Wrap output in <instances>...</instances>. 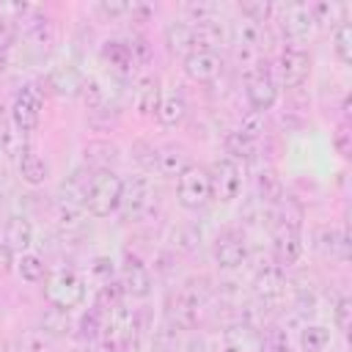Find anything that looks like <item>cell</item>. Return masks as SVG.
<instances>
[{"label": "cell", "mask_w": 352, "mask_h": 352, "mask_svg": "<svg viewBox=\"0 0 352 352\" xmlns=\"http://www.w3.org/2000/svg\"><path fill=\"white\" fill-rule=\"evenodd\" d=\"M209 289L204 278H187L168 300V324L176 330H195L204 319Z\"/></svg>", "instance_id": "1"}, {"label": "cell", "mask_w": 352, "mask_h": 352, "mask_svg": "<svg viewBox=\"0 0 352 352\" xmlns=\"http://www.w3.org/2000/svg\"><path fill=\"white\" fill-rule=\"evenodd\" d=\"M121 195H124V179L113 168L91 170L88 184H85V198H82L85 214L96 220L116 214L121 209Z\"/></svg>", "instance_id": "2"}, {"label": "cell", "mask_w": 352, "mask_h": 352, "mask_svg": "<svg viewBox=\"0 0 352 352\" xmlns=\"http://www.w3.org/2000/svg\"><path fill=\"white\" fill-rule=\"evenodd\" d=\"M44 292H47V302L50 305H58V308H66V311L80 308L85 302V297H88L85 278L74 267L50 270L47 278H44Z\"/></svg>", "instance_id": "3"}, {"label": "cell", "mask_w": 352, "mask_h": 352, "mask_svg": "<svg viewBox=\"0 0 352 352\" xmlns=\"http://www.w3.org/2000/svg\"><path fill=\"white\" fill-rule=\"evenodd\" d=\"M245 99L250 104V110L256 113H270L278 99H280V85H278V77L275 72L270 69L267 60H256L248 72H245Z\"/></svg>", "instance_id": "4"}, {"label": "cell", "mask_w": 352, "mask_h": 352, "mask_svg": "<svg viewBox=\"0 0 352 352\" xmlns=\"http://www.w3.org/2000/svg\"><path fill=\"white\" fill-rule=\"evenodd\" d=\"M176 201L179 206L198 212L212 201V179H209V168L190 162L179 176H176Z\"/></svg>", "instance_id": "5"}, {"label": "cell", "mask_w": 352, "mask_h": 352, "mask_svg": "<svg viewBox=\"0 0 352 352\" xmlns=\"http://www.w3.org/2000/svg\"><path fill=\"white\" fill-rule=\"evenodd\" d=\"M41 107H44V91H41L36 82L22 85V88L14 94L8 116H11V126L16 129V135L25 138V135L36 132V126H38V121H41Z\"/></svg>", "instance_id": "6"}, {"label": "cell", "mask_w": 352, "mask_h": 352, "mask_svg": "<svg viewBox=\"0 0 352 352\" xmlns=\"http://www.w3.org/2000/svg\"><path fill=\"white\" fill-rule=\"evenodd\" d=\"M275 77H278V85L286 88V91H297L300 85H305V80L311 77V55H308V50L300 47V44L283 47L280 55H278Z\"/></svg>", "instance_id": "7"}, {"label": "cell", "mask_w": 352, "mask_h": 352, "mask_svg": "<svg viewBox=\"0 0 352 352\" xmlns=\"http://www.w3.org/2000/svg\"><path fill=\"white\" fill-rule=\"evenodd\" d=\"M118 283L124 289V297H132V300H146L154 292V275H151L148 264L132 250H124L121 270H118Z\"/></svg>", "instance_id": "8"}, {"label": "cell", "mask_w": 352, "mask_h": 352, "mask_svg": "<svg viewBox=\"0 0 352 352\" xmlns=\"http://www.w3.org/2000/svg\"><path fill=\"white\" fill-rule=\"evenodd\" d=\"M248 256H250L248 236L236 226H226L212 242V258L220 270H236L248 261Z\"/></svg>", "instance_id": "9"}, {"label": "cell", "mask_w": 352, "mask_h": 352, "mask_svg": "<svg viewBox=\"0 0 352 352\" xmlns=\"http://www.w3.org/2000/svg\"><path fill=\"white\" fill-rule=\"evenodd\" d=\"M154 206V184L146 173H135L132 179L124 182V195H121V209L126 220H143Z\"/></svg>", "instance_id": "10"}, {"label": "cell", "mask_w": 352, "mask_h": 352, "mask_svg": "<svg viewBox=\"0 0 352 352\" xmlns=\"http://www.w3.org/2000/svg\"><path fill=\"white\" fill-rule=\"evenodd\" d=\"M253 294L264 308H278L286 297V270L267 261L253 275Z\"/></svg>", "instance_id": "11"}, {"label": "cell", "mask_w": 352, "mask_h": 352, "mask_svg": "<svg viewBox=\"0 0 352 352\" xmlns=\"http://www.w3.org/2000/svg\"><path fill=\"white\" fill-rule=\"evenodd\" d=\"M275 16H278V25H280L283 36L292 44L305 41L316 30V16H314V11H311L308 3H289V6L278 8Z\"/></svg>", "instance_id": "12"}, {"label": "cell", "mask_w": 352, "mask_h": 352, "mask_svg": "<svg viewBox=\"0 0 352 352\" xmlns=\"http://www.w3.org/2000/svg\"><path fill=\"white\" fill-rule=\"evenodd\" d=\"M209 179H212V198L220 201H234L242 192V168L231 157H217L209 165Z\"/></svg>", "instance_id": "13"}, {"label": "cell", "mask_w": 352, "mask_h": 352, "mask_svg": "<svg viewBox=\"0 0 352 352\" xmlns=\"http://www.w3.org/2000/svg\"><path fill=\"white\" fill-rule=\"evenodd\" d=\"M305 250V242H302V231L300 226H289V223H275L272 226V261L278 267H292L300 261Z\"/></svg>", "instance_id": "14"}, {"label": "cell", "mask_w": 352, "mask_h": 352, "mask_svg": "<svg viewBox=\"0 0 352 352\" xmlns=\"http://www.w3.org/2000/svg\"><path fill=\"white\" fill-rule=\"evenodd\" d=\"M182 69L187 74V80L198 82V85H212L214 80L223 77L226 60L220 52H206V50H192L190 55L182 58Z\"/></svg>", "instance_id": "15"}, {"label": "cell", "mask_w": 352, "mask_h": 352, "mask_svg": "<svg viewBox=\"0 0 352 352\" xmlns=\"http://www.w3.org/2000/svg\"><path fill=\"white\" fill-rule=\"evenodd\" d=\"M220 349L223 352H261V333L256 330L250 319L239 316L236 322L226 324L220 336Z\"/></svg>", "instance_id": "16"}, {"label": "cell", "mask_w": 352, "mask_h": 352, "mask_svg": "<svg viewBox=\"0 0 352 352\" xmlns=\"http://www.w3.org/2000/svg\"><path fill=\"white\" fill-rule=\"evenodd\" d=\"M314 248L324 256V258H333V261H346L349 258V234L344 226H319L314 231Z\"/></svg>", "instance_id": "17"}, {"label": "cell", "mask_w": 352, "mask_h": 352, "mask_svg": "<svg viewBox=\"0 0 352 352\" xmlns=\"http://www.w3.org/2000/svg\"><path fill=\"white\" fill-rule=\"evenodd\" d=\"M160 102H162V82L157 74L146 72L138 77L135 82V110L138 116L143 118H154L157 110H160Z\"/></svg>", "instance_id": "18"}, {"label": "cell", "mask_w": 352, "mask_h": 352, "mask_svg": "<svg viewBox=\"0 0 352 352\" xmlns=\"http://www.w3.org/2000/svg\"><path fill=\"white\" fill-rule=\"evenodd\" d=\"M99 60L118 77H129L135 72V60L124 38H104L99 44Z\"/></svg>", "instance_id": "19"}, {"label": "cell", "mask_w": 352, "mask_h": 352, "mask_svg": "<svg viewBox=\"0 0 352 352\" xmlns=\"http://www.w3.org/2000/svg\"><path fill=\"white\" fill-rule=\"evenodd\" d=\"M16 168H19L22 182L30 184V187H41V184L47 182V176H50L47 160H44V157L38 154V148L30 146V143H22V148H19V154H16Z\"/></svg>", "instance_id": "20"}, {"label": "cell", "mask_w": 352, "mask_h": 352, "mask_svg": "<svg viewBox=\"0 0 352 352\" xmlns=\"http://www.w3.org/2000/svg\"><path fill=\"white\" fill-rule=\"evenodd\" d=\"M36 239V228L25 214H11L6 220V231H3V242L14 250V253H28L33 248Z\"/></svg>", "instance_id": "21"}, {"label": "cell", "mask_w": 352, "mask_h": 352, "mask_svg": "<svg viewBox=\"0 0 352 352\" xmlns=\"http://www.w3.org/2000/svg\"><path fill=\"white\" fill-rule=\"evenodd\" d=\"M162 38H165V47L173 52V55H190L195 50V28L187 22V19H173L165 25L162 30Z\"/></svg>", "instance_id": "22"}, {"label": "cell", "mask_w": 352, "mask_h": 352, "mask_svg": "<svg viewBox=\"0 0 352 352\" xmlns=\"http://www.w3.org/2000/svg\"><path fill=\"white\" fill-rule=\"evenodd\" d=\"M187 165H190V157H187L184 146H179V143H162V146H157V165H154V170L160 176H173L176 179Z\"/></svg>", "instance_id": "23"}, {"label": "cell", "mask_w": 352, "mask_h": 352, "mask_svg": "<svg viewBox=\"0 0 352 352\" xmlns=\"http://www.w3.org/2000/svg\"><path fill=\"white\" fill-rule=\"evenodd\" d=\"M82 72L72 63H63V66H55L47 77V85L58 94V96H77L80 94V85H82Z\"/></svg>", "instance_id": "24"}, {"label": "cell", "mask_w": 352, "mask_h": 352, "mask_svg": "<svg viewBox=\"0 0 352 352\" xmlns=\"http://www.w3.org/2000/svg\"><path fill=\"white\" fill-rule=\"evenodd\" d=\"M190 113V104L184 99L182 91H170V94H162V102H160V110H157V121L162 126H179Z\"/></svg>", "instance_id": "25"}, {"label": "cell", "mask_w": 352, "mask_h": 352, "mask_svg": "<svg viewBox=\"0 0 352 352\" xmlns=\"http://www.w3.org/2000/svg\"><path fill=\"white\" fill-rule=\"evenodd\" d=\"M195 28V50H206V52H217L226 41H228V28L220 19H209V22H198Z\"/></svg>", "instance_id": "26"}, {"label": "cell", "mask_w": 352, "mask_h": 352, "mask_svg": "<svg viewBox=\"0 0 352 352\" xmlns=\"http://www.w3.org/2000/svg\"><path fill=\"white\" fill-rule=\"evenodd\" d=\"M256 195H258V201L261 204H267V206H278L286 195H283V182H280V176L272 170V168H264L258 176H256Z\"/></svg>", "instance_id": "27"}, {"label": "cell", "mask_w": 352, "mask_h": 352, "mask_svg": "<svg viewBox=\"0 0 352 352\" xmlns=\"http://www.w3.org/2000/svg\"><path fill=\"white\" fill-rule=\"evenodd\" d=\"M38 330L47 336V338H60L72 330V311L66 308H58V305H47L44 314H41V324Z\"/></svg>", "instance_id": "28"}, {"label": "cell", "mask_w": 352, "mask_h": 352, "mask_svg": "<svg viewBox=\"0 0 352 352\" xmlns=\"http://www.w3.org/2000/svg\"><path fill=\"white\" fill-rule=\"evenodd\" d=\"M168 245L173 253H192L198 245H201V228L195 223H179L170 228L168 234Z\"/></svg>", "instance_id": "29"}, {"label": "cell", "mask_w": 352, "mask_h": 352, "mask_svg": "<svg viewBox=\"0 0 352 352\" xmlns=\"http://www.w3.org/2000/svg\"><path fill=\"white\" fill-rule=\"evenodd\" d=\"M14 270H16V275L25 280V283H44V278H47V264H44V258L38 256V253H33V250H28V253H19L16 256V261H14Z\"/></svg>", "instance_id": "30"}, {"label": "cell", "mask_w": 352, "mask_h": 352, "mask_svg": "<svg viewBox=\"0 0 352 352\" xmlns=\"http://www.w3.org/2000/svg\"><path fill=\"white\" fill-rule=\"evenodd\" d=\"M330 327L324 324H316V322H305L300 327V336H297V344L302 352H324L330 346Z\"/></svg>", "instance_id": "31"}, {"label": "cell", "mask_w": 352, "mask_h": 352, "mask_svg": "<svg viewBox=\"0 0 352 352\" xmlns=\"http://www.w3.org/2000/svg\"><path fill=\"white\" fill-rule=\"evenodd\" d=\"M104 316H107V311L102 308V305H91L88 311H82V316L77 319V336L82 338V341H99V336H102V327H104Z\"/></svg>", "instance_id": "32"}, {"label": "cell", "mask_w": 352, "mask_h": 352, "mask_svg": "<svg viewBox=\"0 0 352 352\" xmlns=\"http://www.w3.org/2000/svg\"><path fill=\"white\" fill-rule=\"evenodd\" d=\"M116 160V146L107 140H94L82 148V165L88 170H99V168H110V162Z\"/></svg>", "instance_id": "33"}, {"label": "cell", "mask_w": 352, "mask_h": 352, "mask_svg": "<svg viewBox=\"0 0 352 352\" xmlns=\"http://www.w3.org/2000/svg\"><path fill=\"white\" fill-rule=\"evenodd\" d=\"M223 146H226V157H231L234 162H248V160H253V157H256V148H258L256 140L239 135L236 129H231V132L223 138Z\"/></svg>", "instance_id": "34"}, {"label": "cell", "mask_w": 352, "mask_h": 352, "mask_svg": "<svg viewBox=\"0 0 352 352\" xmlns=\"http://www.w3.org/2000/svg\"><path fill=\"white\" fill-rule=\"evenodd\" d=\"M333 52L344 66L352 63V22L346 16H341L333 28Z\"/></svg>", "instance_id": "35"}, {"label": "cell", "mask_w": 352, "mask_h": 352, "mask_svg": "<svg viewBox=\"0 0 352 352\" xmlns=\"http://www.w3.org/2000/svg\"><path fill=\"white\" fill-rule=\"evenodd\" d=\"M77 96L82 99V104H85L91 113H99V110L104 107V102H107V94H104L102 82H99L96 77H91V74L82 77V85H80V94H77Z\"/></svg>", "instance_id": "36"}, {"label": "cell", "mask_w": 352, "mask_h": 352, "mask_svg": "<svg viewBox=\"0 0 352 352\" xmlns=\"http://www.w3.org/2000/svg\"><path fill=\"white\" fill-rule=\"evenodd\" d=\"M261 352H292V338L283 324H270L261 333Z\"/></svg>", "instance_id": "37"}, {"label": "cell", "mask_w": 352, "mask_h": 352, "mask_svg": "<svg viewBox=\"0 0 352 352\" xmlns=\"http://www.w3.org/2000/svg\"><path fill=\"white\" fill-rule=\"evenodd\" d=\"M275 11H278V6H272V3H267V0H250V3H242V6H239L242 19H250V22H256V25L272 22V19H275Z\"/></svg>", "instance_id": "38"}, {"label": "cell", "mask_w": 352, "mask_h": 352, "mask_svg": "<svg viewBox=\"0 0 352 352\" xmlns=\"http://www.w3.org/2000/svg\"><path fill=\"white\" fill-rule=\"evenodd\" d=\"M129 52H132V60H135V69L138 66H148L154 60V44L148 41L146 33H132L129 38H124Z\"/></svg>", "instance_id": "39"}, {"label": "cell", "mask_w": 352, "mask_h": 352, "mask_svg": "<svg viewBox=\"0 0 352 352\" xmlns=\"http://www.w3.org/2000/svg\"><path fill=\"white\" fill-rule=\"evenodd\" d=\"M236 132L258 143V140L264 138V132H267V118H264V113L248 110V113H245V116L239 118V126H236Z\"/></svg>", "instance_id": "40"}, {"label": "cell", "mask_w": 352, "mask_h": 352, "mask_svg": "<svg viewBox=\"0 0 352 352\" xmlns=\"http://www.w3.org/2000/svg\"><path fill=\"white\" fill-rule=\"evenodd\" d=\"M333 324H336V330L341 336L349 333V327H352V300H349V294H338L336 297V302H333Z\"/></svg>", "instance_id": "41"}, {"label": "cell", "mask_w": 352, "mask_h": 352, "mask_svg": "<svg viewBox=\"0 0 352 352\" xmlns=\"http://www.w3.org/2000/svg\"><path fill=\"white\" fill-rule=\"evenodd\" d=\"M132 160L140 165V173H151L154 170V165H157V146L154 143H148V140H138L135 146H132Z\"/></svg>", "instance_id": "42"}, {"label": "cell", "mask_w": 352, "mask_h": 352, "mask_svg": "<svg viewBox=\"0 0 352 352\" xmlns=\"http://www.w3.org/2000/svg\"><path fill=\"white\" fill-rule=\"evenodd\" d=\"M292 308H294V316L297 319H302V324L316 314V294L311 292V289H297L294 292V302H292Z\"/></svg>", "instance_id": "43"}, {"label": "cell", "mask_w": 352, "mask_h": 352, "mask_svg": "<svg viewBox=\"0 0 352 352\" xmlns=\"http://www.w3.org/2000/svg\"><path fill=\"white\" fill-rule=\"evenodd\" d=\"M82 214L85 209L77 206V204H66V201H58V209H55V220L60 228H77L82 223Z\"/></svg>", "instance_id": "44"}, {"label": "cell", "mask_w": 352, "mask_h": 352, "mask_svg": "<svg viewBox=\"0 0 352 352\" xmlns=\"http://www.w3.org/2000/svg\"><path fill=\"white\" fill-rule=\"evenodd\" d=\"M91 278H94L99 286L107 283V280H113V278H118L116 258H110V256H96V258L91 261Z\"/></svg>", "instance_id": "45"}, {"label": "cell", "mask_w": 352, "mask_h": 352, "mask_svg": "<svg viewBox=\"0 0 352 352\" xmlns=\"http://www.w3.org/2000/svg\"><path fill=\"white\" fill-rule=\"evenodd\" d=\"M16 33H19V22L11 16V14H3L0 11V50L8 52L16 41Z\"/></svg>", "instance_id": "46"}, {"label": "cell", "mask_w": 352, "mask_h": 352, "mask_svg": "<svg viewBox=\"0 0 352 352\" xmlns=\"http://www.w3.org/2000/svg\"><path fill=\"white\" fill-rule=\"evenodd\" d=\"M94 11H96L102 19L113 22V19H124V16H129L132 3H118V0H113V3H96Z\"/></svg>", "instance_id": "47"}, {"label": "cell", "mask_w": 352, "mask_h": 352, "mask_svg": "<svg viewBox=\"0 0 352 352\" xmlns=\"http://www.w3.org/2000/svg\"><path fill=\"white\" fill-rule=\"evenodd\" d=\"M333 146H336V151H338L341 157H349V151H352V132H349V121H346V118L336 126V132H333Z\"/></svg>", "instance_id": "48"}, {"label": "cell", "mask_w": 352, "mask_h": 352, "mask_svg": "<svg viewBox=\"0 0 352 352\" xmlns=\"http://www.w3.org/2000/svg\"><path fill=\"white\" fill-rule=\"evenodd\" d=\"M47 336L36 327V330H28L22 338H19V352H44L47 349Z\"/></svg>", "instance_id": "49"}, {"label": "cell", "mask_w": 352, "mask_h": 352, "mask_svg": "<svg viewBox=\"0 0 352 352\" xmlns=\"http://www.w3.org/2000/svg\"><path fill=\"white\" fill-rule=\"evenodd\" d=\"M14 250L0 239V275H6V272H11L14 270Z\"/></svg>", "instance_id": "50"}, {"label": "cell", "mask_w": 352, "mask_h": 352, "mask_svg": "<svg viewBox=\"0 0 352 352\" xmlns=\"http://www.w3.org/2000/svg\"><path fill=\"white\" fill-rule=\"evenodd\" d=\"M6 69H8V52H3V50H0V77L6 74Z\"/></svg>", "instance_id": "51"}, {"label": "cell", "mask_w": 352, "mask_h": 352, "mask_svg": "<svg viewBox=\"0 0 352 352\" xmlns=\"http://www.w3.org/2000/svg\"><path fill=\"white\" fill-rule=\"evenodd\" d=\"M0 352H8V346H6V341L0 338Z\"/></svg>", "instance_id": "52"}]
</instances>
